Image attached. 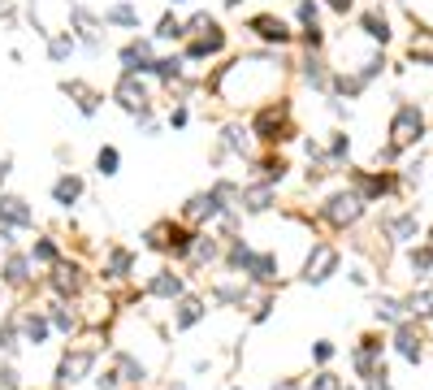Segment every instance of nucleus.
I'll return each mask as SVG.
<instances>
[{
    "mask_svg": "<svg viewBox=\"0 0 433 390\" xmlns=\"http://www.w3.org/2000/svg\"><path fill=\"white\" fill-rule=\"evenodd\" d=\"M44 334H48V325L39 317H27V338H31V343H44Z\"/></svg>",
    "mask_w": 433,
    "mask_h": 390,
    "instance_id": "21",
    "label": "nucleus"
},
{
    "mask_svg": "<svg viewBox=\"0 0 433 390\" xmlns=\"http://www.w3.org/2000/svg\"><path fill=\"white\" fill-rule=\"evenodd\" d=\"M334 269H338V252L325 247V243H317V247H312V260H308V273H303V278H308V282H325Z\"/></svg>",
    "mask_w": 433,
    "mask_h": 390,
    "instance_id": "3",
    "label": "nucleus"
},
{
    "mask_svg": "<svg viewBox=\"0 0 433 390\" xmlns=\"http://www.w3.org/2000/svg\"><path fill=\"white\" fill-rule=\"evenodd\" d=\"M329 5H334V9H347V5H351V0H329Z\"/></svg>",
    "mask_w": 433,
    "mask_h": 390,
    "instance_id": "32",
    "label": "nucleus"
},
{
    "mask_svg": "<svg viewBox=\"0 0 433 390\" xmlns=\"http://www.w3.org/2000/svg\"><path fill=\"white\" fill-rule=\"evenodd\" d=\"M407 308H412L416 317H433V286H425V291H412Z\"/></svg>",
    "mask_w": 433,
    "mask_h": 390,
    "instance_id": "12",
    "label": "nucleus"
},
{
    "mask_svg": "<svg viewBox=\"0 0 433 390\" xmlns=\"http://www.w3.org/2000/svg\"><path fill=\"white\" fill-rule=\"evenodd\" d=\"M377 317H381V321H399V304H394V299H381V304H377Z\"/></svg>",
    "mask_w": 433,
    "mask_h": 390,
    "instance_id": "23",
    "label": "nucleus"
},
{
    "mask_svg": "<svg viewBox=\"0 0 433 390\" xmlns=\"http://www.w3.org/2000/svg\"><path fill=\"white\" fill-rule=\"evenodd\" d=\"M386 234L394 243H412L416 234H420V221H416V213H403V217H386Z\"/></svg>",
    "mask_w": 433,
    "mask_h": 390,
    "instance_id": "4",
    "label": "nucleus"
},
{
    "mask_svg": "<svg viewBox=\"0 0 433 390\" xmlns=\"http://www.w3.org/2000/svg\"><path fill=\"white\" fill-rule=\"evenodd\" d=\"M299 18L303 22H317V5H312V0H303V5H299Z\"/></svg>",
    "mask_w": 433,
    "mask_h": 390,
    "instance_id": "27",
    "label": "nucleus"
},
{
    "mask_svg": "<svg viewBox=\"0 0 433 390\" xmlns=\"http://www.w3.org/2000/svg\"><path fill=\"white\" fill-rule=\"evenodd\" d=\"M429 265H433V252H429V247H420V252H412V269H416V273H425Z\"/></svg>",
    "mask_w": 433,
    "mask_h": 390,
    "instance_id": "22",
    "label": "nucleus"
},
{
    "mask_svg": "<svg viewBox=\"0 0 433 390\" xmlns=\"http://www.w3.org/2000/svg\"><path fill=\"white\" fill-rule=\"evenodd\" d=\"M109 22H126V26H135L139 18H135V9H131V5H117V9H109Z\"/></svg>",
    "mask_w": 433,
    "mask_h": 390,
    "instance_id": "19",
    "label": "nucleus"
},
{
    "mask_svg": "<svg viewBox=\"0 0 433 390\" xmlns=\"http://www.w3.org/2000/svg\"><path fill=\"white\" fill-rule=\"evenodd\" d=\"M412 57L433 61V39H429V35H425V39H412Z\"/></svg>",
    "mask_w": 433,
    "mask_h": 390,
    "instance_id": "20",
    "label": "nucleus"
},
{
    "mask_svg": "<svg viewBox=\"0 0 433 390\" xmlns=\"http://www.w3.org/2000/svg\"><path fill=\"white\" fill-rule=\"evenodd\" d=\"M317 390H338V382L329 377V373H321V377H317Z\"/></svg>",
    "mask_w": 433,
    "mask_h": 390,
    "instance_id": "29",
    "label": "nucleus"
},
{
    "mask_svg": "<svg viewBox=\"0 0 433 390\" xmlns=\"http://www.w3.org/2000/svg\"><path fill=\"white\" fill-rule=\"evenodd\" d=\"M53 195H57V204H74V200L83 195V182L79 178H61L57 187H53Z\"/></svg>",
    "mask_w": 433,
    "mask_h": 390,
    "instance_id": "10",
    "label": "nucleus"
},
{
    "mask_svg": "<svg viewBox=\"0 0 433 390\" xmlns=\"http://www.w3.org/2000/svg\"><path fill=\"white\" fill-rule=\"evenodd\" d=\"M394 343H399V351H403V360H420V334L412 330V325H399V338H394Z\"/></svg>",
    "mask_w": 433,
    "mask_h": 390,
    "instance_id": "7",
    "label": "nucleus"
},
{
    "mask_svg": "<svg viewBox=\"0 0 433 390\" xmlns=\"http://www.w3.org/2000/svg\"><path fill=\"white\" fill-rule=\"evenodd\" d=\"M27 278V260H9V282H22Z\"/></svg>",
    "mask_w": 433,
    "mask_h": 390,
    "instance_id": "25",
    "label": "nucleus"
},
{
    "mask_svg": "<svg viewBox=\"0 0 433 390\" xmlns=\"http://www.w3.org/2000/svg\"><path fill=\"white\" fill-rule=\"evenodd\" d=\"M251 26H256V31H260L265 39H277V44H286V39H291V35H286V26L277 22V18H256Z\"/></svg>",
    "mask_w": 433,
    "mask_h": 390,
    "instance_id": "9",
    "label": "nucleus"
},
{
    "mask_svg": "<svg viewBox=\"0 0 433 390\" xmlns=\"http://www.w3.org/2000/svg\"><path fill=\"white\" fill-rule=\"evenodd\" d=\"M117 96H121V104H126V109H143V104H147L143 87H135V78H126V83L117 87Z\"/></svg>",
    "mask_w": 433,
    "mask_h": 390,
    "instance_id": "8",
    "label": "nucleus"
},
{
    "mask_svg": "<svg viewBox=\"0 0 433 390\" xmlns=\"http://www.w3.org/2000/svg\"><path fill=\"white\" fill-rule=\"evenodd\" d=\"M35 256H39V260H53V256H57V247H53V243H39V247H35Z\"/></svg>",
    "mask_w": 433,
    "mask_h": 390,
    "instance_id": "28",
    "label": "nucleus"
},
{
    "mask_svg": "<svg viewBox=\"0 0 433 390\" xmlns=\"http://www.w3.org/2000/svg\"><path fill=\"white\" fill-rule=\"evenodd\" d=\"M364 31H368L373 39H381V44L390 39V26H386V18H377V13H368V18H364Z\"/></svg>",
    "mask_w": 433,
    "mask_h": 390,
    "instance_id": "15",
    "label": "nucleus"
},
{
    "mask_svg": "<svg viewBox=\"0 0 433 390\" xmlns=\"http://www.w3.org/2000/svg\"><path fill=\"white\" fill-rule=\"evenodd\" d=\"M199 317H204V308H199L195 299H187V304H182V312H178V325H182V330H187V325H195Z\"/></svg>",
    "mask_w": 433,
    "mask_h": 390,
    "instance_id": "16",
    "label": "nucleus"
},
{
    "mask_svg": "<svg viewBox=\"0 0 433 390\" xmlns=\"http://www.w3.org/2000/svg\"><path fill=\"white\" fill-rule=\"evenodd\" d=\"M256 130H260V135H265V139H277V135H273V130H282V113H273V109H269V113H260V122H256Z\"/></svg>",
    "mask_w": 433,
    "mask_h": 390,
    "instance_id": "14",
    "label": "nucleus"
},
{
    "mask_svg": "<svg viewBox=\"0 0 433 390\" xmlns=\"http://www.w3.org/2000/svg\"><path fill=\"white\" fill-rule=\"evenodd\" d=\"M360 213H364V195H334L329 208H325V217L334 221V226H351Z\"/></svg>",
    "mask_w": 433,
    "mask_h": 390,
    "instance_id": "2",
    "label": "nucleus"
},
{
    "mask_svg": "<svg viewBox=\"0 0 433 390\" xmlns=\"http://www.w3.org/2000/svg\"><path fill=\"white\" fill-rule=\"evenodd\" d=\"M156 35H161V39H169V35H182V26H178L173 18H165V22H161V31H156Z\"/></svg>",
    "mask_w": 433,
    "mask_h": 390,
    "instance_id": "26",
    "label": "nucleus"
},
{
    "mask_svg": "<svg viewBox=\"0 0 433 390\" xmlns=\"http://www.w3.org/2000/svg\"><path fill=\"white\" fill-rule=\"evenodd\" d=\"M273 390H299V386H295V382H282V386H273Z\"/></svg>",
    "mask_w": 433,
    "mask_h": 390,
    "instance_id": "31",
    "label": "nucleus"
},
{
    "mask_svg": "<svg viewBox=\"0 0 433 390\" xmlns=\"http://www.w3.org/2000/svg\"><path fill=\"white\" fill-rule=\"evenodd\" d=\"M182 291V282H178L173 273H161V278H152V295H178Z\"/></svg>",
    "mask_w": 433,
    "mask_h": 390,
    "instance_id": "13",
    "label": "nucleus"
},
{
    "mask_svg": "<svg viewBox=\"0 0 433 390\" xmlns=\"http://www.w3.org/2000/svg\"><path fill=\"white\" fill-rule=\"evenodd\" d=\"M69 52V39H53V57H65Z\"/></svg>",
    "mask_w": 433,
    "mask_h": 390,
    "instance_id": "30",
    "label": "nucleus"
},
{
    "mask_svg": "<svg viewBox=\"0 0 433 390\" xmlns=\"http://www.w3.org/2000/svg\"><path fill=\"white\" fill-rule=\"evenodd\" d=\"M95 165H100V174H117V152H113V148H100Z\"/></svg>",
    "mask_w": 433,
    "mask_h": 390,
    "instance_id": "17",
    "label": "nucleus"
},
{
    "mask_svg": "<svg viewBox=\"0 0 433 390\" xmlns=\"http://www.w3.org/2000/svg\"><path fill=\"white\" fill-rule=\"evenodd\" d=\"M394 187V178H364V195H386Z\"/></svg>",
    "mask_w": 433,
    "mask_h": 390,
    "instance_id": "18",
    "label": "nucleus"
},
{
    "mask_svg": "<svg viewBox=\"0 0 433 390\" xmlns=\"http://www.w3.org/2000/svg\"><path fill=\"white\" fill-rule=\"evenodd\" d=\"M87 369H91V351H74V356H65V360H61V386H65V382H79Z\"/></svg>",
    "mask_w": 433,
    "mask_h": 390,
    "instance_id": "6",
    "label": "nucleus"
},
{
    "mask_svg": "<svg viewBox=\"0 0 433 390\" xmlns=\"http://www.w3.org/2000/svg\"><path fill=\"white\" fill-rule=\"evenodd\" d=\"M0 221L5 226H31V208L18 195H0Z\"/></svg>",
    "mask_w": 433,
    "mask_h": 390,
    "instance_id": "5",
    "label": "nucleus"
},
{
    "mask_svg": "<svg viewBox=\"0 0 433 390\" xmlns=\"http://www.w3.org/2000/svg\"><path fill=\"white\" fill-rule=\"evenodd\" d=\"M269 200H273V187H251V191L243 195L247 213H265V208H269Z\"/></svg>",
    "mask_w": 433,
    "mask_h": 390,
    "instance_id": "11",
    "label": "nucleus"
},
{
    "mask_svg": "<svg viewBox=\"0 0 433 390\" xmlns=\"http://www.w3.org/2000/svg\"><path fill=\"white\" fill-rule=\"evenodd\" d=\"M420 130H425V117H420V109H412V104H403V109L394 113V122H390V152H399V148H412V143L420 139Z\"/></svg>",
    "mask_w": 433,
    "mask_h": 390,
    "instance_id": "1",
    "label": "nucleus"
},
{
    "mask_svg": "<svg viewBox=\"0 0 433 390\" xmlns=\"http://www.w3.org/2000/svg\"><path fill=\"white\" fill-rule=\"evenodd\" d=\"M121 369L131 373V382H143V364H135L131 356H121Z\"/></svg>",
    "mask_w": 433,
    "mask_h": 390,
    "instance_id": "24",
    "label": "nucleus"
}]
</instances>
